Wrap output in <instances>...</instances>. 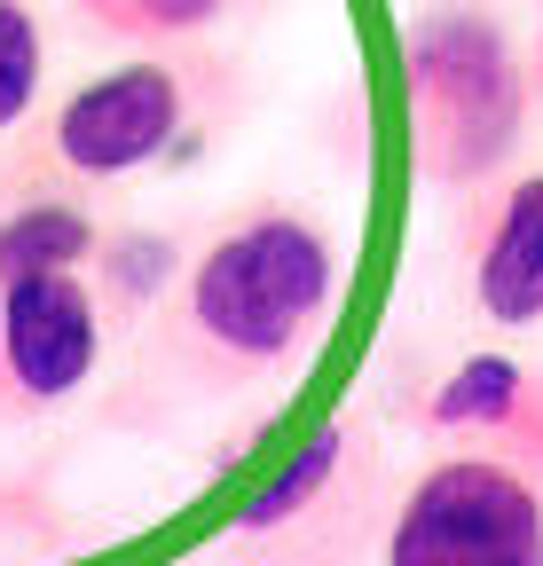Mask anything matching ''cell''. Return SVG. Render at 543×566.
<instances>
[{"label":"cell","mask_w":543,"mask_h":566,"mask_svg":"<svg viewBox=\"0 0 543 566\" xmlns=\"http://www.w3.org/2000/svg\"><path fill=\"white\" fill-rule=\"evenodd\" d=\"M111 346V315L87 268L0 275V424L63 409Z\"/></svg>","instance_id":"6"},{"label":"cell","mask_w":543,"mask_h":566,"mask_svg":"<svg viewBox=\"0 0 543 566\" xmlns=\"http://www.w3.org/2000/svg\"><path fill=\"white\" fill-rule=\"evenodd\" d=\"M370 504H378V457L355 417H331L237 504L221 543L260 566H338L370 535Z\"/></svg>","instance_id":"5"},{"label":"cell","mask_w":543,"mask_h":566,"mask_svg":"<svg viewBox=\"0 0 543 566\" xmlns=\"http://www.w3.org/2000/svg\"><path fill=\"white\" fill-rule=\"evenodd\" d=\"M40 71H48V40H40V17L24 0H0V142H9L32 103H40Z\"/></svg>","instance_id":"12"},{"label":"cell","mask_w":543,"mask_h":566,"mask_svg":"<svg viewBox=\"0 0 543 566\" xmlns=\"http://www.w3.org/2000/svg\"><path fill=\"white\" fill-rule=\"evenodd\" d=\"M410 166L426 189H481L528 134V63L489 0H434L401 32Z\"/></svg>","instance_id":"2"},{"label":"cell","mask_w":543,"mask_h":566,"mask_svg":"<svg viewBox=\"0 0 543 566\" xmlns=\"http://www.w3.org/2000/svg\"><path fill=\"white\" fill-rule=\"evenodd\" d=\"M338 300V237L307 205H252L181 268L150 323L143 386L244 394L292 378Z\"/></svg>","instance_id":"1"},{"label":"cell","mask_w":543,"mask_h":566,"mask_svg":"<svg viewBox=\"0 0 543 566\" xmlns=\"http://www.w3.org/2000/svg\"><path fill=\"white\" fill-rule=\"evenodd\" d=\"M472 315L497 331L543 323V174H520L497 189L489 221L472 229Z\"/></svg>","instance_id":"8"},{"label":"cell","mask_w":543,"mask_h":566,"mask_svg":"<svg viewBox=\"0 0 543 566\" xmlns=\"http://www.w3.org/2000/svg\"><path fill=\"white\" fill-rule=\"evenodd\" d=\"M206 126V71L189 55H134L118 71H95L80 80L48 111V134H40V166L55 181H80V189H103V181H126L158 158H174L181 142Z\"/></svg>","instance_id":"3"},{"label":"cell","mask_w":543,"mask_h":566,"mask_svg":"<svg viewBox=\"0 0 543 566\" xmlns=\"http://www.w3.org/2000/svg\"><path fill=\"white\" fill-rule=\"evenodd\" d=\"M418 417L449 441H481L512 464H543V370L520 354H464L418 401Z\"/></svg>","instance_id":"7"},{"label":"cell","mask_w":543,"mask_h":566,"mask_svg":"<svg viewBox=\"0 0 543 566\" xmlns=\"http://www.w3.org/2000/svg\"><path fill=\"white\" fill-rule=\"evenodd\" d=\"M535 87H543V40H535Z\"/></svg>","instance_id":"13"},{"label":"cell","mask_w":543,"mask_h":566,"mask_svg":"<svg viewBox=\"0 0 543 566\" xmlns=\"http://www.w3.org/2000/svg\"><path fill=\"white\" fill-rule=\"evenodd\" d=\"M237 0H72V17L95 24L103 40H126V48H181L197 32H213Z\"/></svg>","instance_id":"11"},{"label":"cell","mask_w":543,"mask_h":566,"mask_svg":"<svg viewBox=\"0 0 543 566\" xmlns=\"http://www.w3.org/2000/svg\"><path fill=\"white\" fill-rule=\"evenodd\" d=\"M103 244V221L80 197H17L0 212V275H48V268H87Z\"/></svg>","instance_id":"10"},{"label":"cell","mask_w":543,"mask_h":566,"mask_svg":"<svg viewBox=\"0 0 543 566\" xmlns=\"http://www.w3.org/2000/svg\"><path fill=\"white\" fill-rule=\"evenodd\" d=\"M87 275H95V300H103L111 331L118 323H150L166 307V292L181 283V237L174 229H103Z\"/></svg>","instance_id":"9"},{"label":"cell","mask_w":543,"mask_h":566,"mask_svg":"<svg viewBox=\"0 0 543 566\" xmlns=\"http://www.w3.org/2000/svg\"><path fill=\"white\" fill-rule=\"evenodd\" d=\"M386 566H543V488L497 449L426 464L386 520Z\"/></svg>","instance_id":"4"}]
</instances>
